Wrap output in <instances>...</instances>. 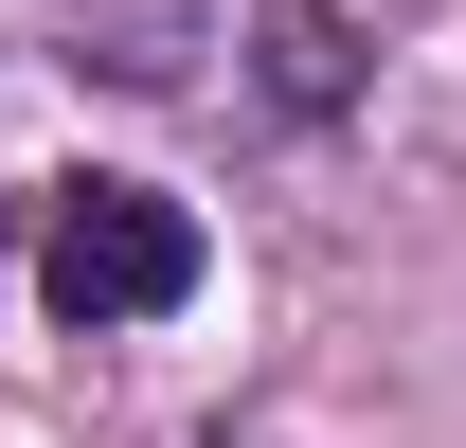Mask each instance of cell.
I'll return each instance as SVG.
<instances>
[{"instance_id":"cell-3","label":"cell","mask_w":466,"mask_h":448,"mask_svg":"<svg viewBox=\"0 0 466 448\" xmlns=\"http://www.w3.org/2000/svg\"><path fill=\"white\" fill-rule=\"evenodd\" d=\"M216 448H233V431H216Z\"/></svg>"},{"instance_id":"cell-1","label":"cell","mask_w":466,"mask_h":448,"mask_svg":"<svg viewBox=\"0 0 466 448\" xmlns=\"http://www.w3.org/2000/svg\"><path fill=\"white\" fill-rule=\"evenodd\" d=\"M198 270H216V233L162 179H55V216H36L55 323H162V305H198Z\"/></svg>"},{"instance_id":"cell-2","label":"cell","mask_w":466,"mask_h":448,"mask_svg":"<svg viewBox=\"0 0 466 448\" xmlns=\"http://www.w3.org/2000/svg\"><path fill=\"white\" fill-rule=\"evenodd\" d=\"M359 90V36H341V0H269V108L288 126H323Z\"/></svg>"}]
</instances>
